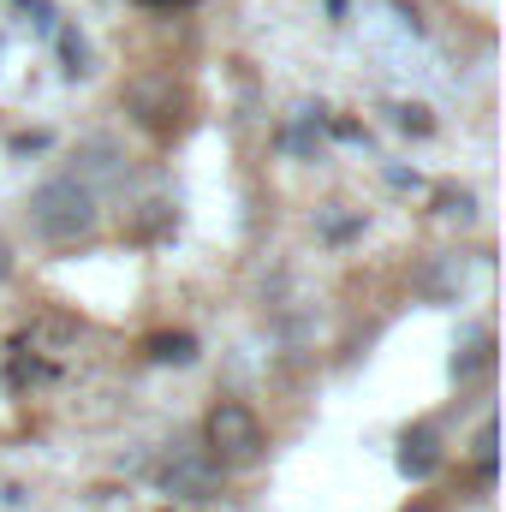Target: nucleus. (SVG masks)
Wrapping results in <instances>:
<instances>
[{
	"instance_id": "nucleus-1",
	"label": "nucleus",
	"mask_w": 506,
	"mask_h": 512,
	"mask_svg": "<svg viewBox=\"0 0 506 512\" xmlns=\"http://www.w3.org/2000/svg\"><path fill=\"white\" fill-rule=\"evenodd\" d=\"M96 191L84 185V179H72V173H60V179H42L36 191H30V227L48 239V245H72V239H84L90 227H96Z\"/></svg>"
},
{
	"instance_id": "nucleus-2",
	"label": "nucleus",
	"mask_w": 506,
	"mask_h": 512,
	"mask_svg": "<svg viewBox=\"0 0 506 512\" xmlns=\"http://www.w3.org/2000/svg\"><path fill=\"white\" fill-rule=\"evenodd\" d=\"M203 447H209V465H256L268 453V429H262V417L251 405L221 399L203 417Z\"/></svg>"
},
{
	"instance_id": "nucleus-3",
	"label": "nucleus",
	"mask_w": 506,
	"mask_h": 512,
	"mask_svg": "<svg viewBox=\"0 0 506 512\" xmlns=\"http://www.w3.org/2000/svg\"><path fill=\"white\" fill-rule=\"evenodd\" d=\"M399 471L411 483H429L441 471V435H435V423H417V429L399 435Z\"/></svg>"
},
{
	"instance_id": "nucleus-4",
	"label": "nucleus",
	"mask_w": 506,
	"mask_h": 512,
	"mask_svg": "<svg viewBox=\"0 0 506 512\" xmlns=\"http://www.w3.org/2000/svg\"><path fill=\"white\" fill-rule=\"evenodd\" d=\"M126 102L137 108V120H143V126H155V131H167L173 120H179V114H173V108H179L173 78H137V84L126 90Z\"/></svg>"
},
{
	"instance_id": "nucleus-5",
	"label": "nucleus",
	"mask_w": 506,
	"mask_h": 512,
	"mask_svg": "<svg viewBox=\"0 0 506 512\" xmlns=\"http://www.w3.org/2000/svg\"><path fill=\"white\" fill-rule=\"evenodd\" d=\"M161 489L179 495V501H209L215 495V465L209 459H173L161 471Z\"/></svg>"
},
{
	"instance_id": "nucleus-6",
	"label": "nucleus",
	"mask_w": 506,
	"mask_h": 512,
	"mask_svg": "<svg viewBox=\"0 0 506 512\" xmlns=\"http://www.w3.org/2000/svg\"><path fill=\"white\" fill-rule=\"evenodd\" d=\"M143 352H149V364H197V334H185V328H173V334H149Z\"/></svg>"
},
{
	"instance_id": "nucleus-7",
	"label": "nucleus",
	"mask_w": 506,
	"mask_h": 512,
	"mask_svg": "<svg viewBox=\"0 0 506 512\" xmlns=\"http://www.w3.org/2000/svg\"><path fill=\"white\" fill-rule=\"evenodd\" d=\"M54 42H60V72H66V78H90V42H84L72 24H60Z\"/></svg>"
},
{
	"instance_id": "nucleus-8",
	"label": "nucleus",
	"mask_w": 506,
	"mask_h": 512,
	"mask_svg": "<svg viewBox=\"0 0 506 512\" xmlns=\"http://www.w3.org/2000/svg\"><path fill=\"white\" fill-rule=\"evenodd\" d=\"M483 364H489V334H477V340H471V346H465V352L453 358V376L465 382V376H477Z\"/></svg>"
},
{
	"instance_id": "nucleus-9",
	"label": "nucleus",
	"mask_w": 506,
	"mask_h": 512,
	"mask_svg": "<svg viewBox=\"0 0 506 512\" xmlns=\"http://www.w3.org/2000/svg\"><path fill=\"white\" fill-rule=\"evenodd\" d=\"M471 209H477L471 191H441V215H471Z\"/></svg>"
},
{
	"instance_id": "nucleus-10",
	"label": "nucleus",
	"mask_w": 506,
	"mask_h": 512,
	"mask_svg": "<svg viewBox=\"0 0 506 512\" xmlns=\"http://www.w3.org/2000/svg\"><path fill=\"white\" fill-rule=\"evenodd\" d=\"M399 126H405V131H417V137H423V131H429V108H399Z\"/></svg>"
},
{
	"instance_id": "nucleus-11",
	"label": "nucleus",
	"mask_w": 506,
	"mask_h": 512,
	"mask_svg": "<svg viewBox=\"0 0 506 512\" xmlns=\"http://www.w3.org/2000/svg\"><path fill=\"white\" fill-rule=\"evenodd\" d=\"M6 280H12V245L0 239V286H6Z\"/></svg>"
},
{
	"instance_id": "nucleus-12",
	"label": "nucleus",
	"mask_w": 506,
	"mask_h": 512,
	"mask_svg": "<svg viewBox=\"0 0 506 512\" xmlns=\"http://www.w3.org/2000/svg\"><path fill=\"white\" fill-rule=\"evenodd\" d=\"M328 18L340 24V18H346V0H328Z\"/></svg>"
},
{
	"instance_id": "nucleus-13",
	"label": "nucleus",
	"mask_w": 506,
	"mask_h": 512,
	"mask_svg": "<svg viewBox=\"0 0 506 512\" xmlns=\"http://www.w3.org/2000/svg\"><path fill=\"white\" fill-rule=\"evenodd\" d=\"M149 6H191V0H149Z\"/></svg>"
},
{
	"instance_id": "nucleus-14",
	"label": "nucleus",
	"mask_w": 506,
	"mask_h": 512,
	"mask_svg": "<svg viewBox=\"0 0 506 512\" xmlns=\"http://www.w3.org/2000/svg\"><path fill=\"white\" fill-rule=\"evenodd\" d=\"M405 512H435V507H429V501H417V507H405Z\"/></svg>"
}]
</instances>
